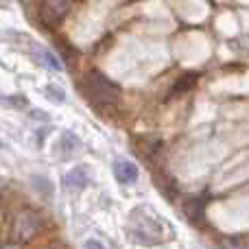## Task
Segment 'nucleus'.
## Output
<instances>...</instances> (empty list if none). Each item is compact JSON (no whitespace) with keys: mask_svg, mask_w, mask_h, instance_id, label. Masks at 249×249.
Listing matches in <instances>:
<instances>
[{"mask_svg":"<svg viewBox=\"0 0 249 249\" xmlns=\"http://www.w3.org/2000/svg\"><path fill=\"white\" fill-rule=\"evenodd\" d=\"M127 230L140 245H160V243H166V238L173 236L168 221L162 219L149 206H138L129 212Z\"/></svg>","mask_w":249,"mask_h":249,"instance_id":"obj_1","label":"nucleus"},{"mask_svg":"<svg viewBox=\"0 0 249 249\" xmlns=\"http://www.w3.org/2000/svg\"><path fill=\"white\" fill-rule=\"evenodd\" d=\"M83 92L96 105H114L121 96V88L114 81H109L105 74L94 72V70L83 77Z\"/></svg>","mask_w":249,"mask_h":249,"instance_id":"obj_2","label":"nucleus"},{"mask_svg":"<svg viewBox=\"0 0 249 249\" xmlns=\"http://www.w3.org/2000/svg\"><path fill=\"white\" fill-rule=\"evenodd\" d=\"M39 228H42V216L33 210H22L13 223V236L18 243H26L39 232Z\"/></svg>","mask_w":249,"mask_h":249,"instance_id":"obj_3","label":"nucleus"},{"mask_svg":"<svg viewBox=\"0 0 249 249\" xmlns=\"http://www.w3.org/2000/svg\"><path fill=\"white\" fill-rule=\"evenodd\" d=\"M74 4V0H46L42 7V18L48 24H59L66 18V13L70 11V7Z\"/></svg>","mask_w":249,"mask_h":249,"instance_id":"obj_4","label":"nucleus"},{"mask_svg":"<svg viewBox=\"0 0 249 249\" xmlns=\"http://www.w3.org/2000/svg\"><path fill=\"white\" fill-rule=\"evenodd\" d=\"M114 177H116L121 184H136L138 179V166L129 160H116L114 162Z\"/></svg>","mask_w":249,"mask_h":249,"instance_id":"obj_5","label":"nucleus"},{"mask_svg":"<svg viewBox=\"0 0 249 249\" xmlns=\"http://www.w3.org/2000/svg\"><path fill=\"white\" fill-rule=\"evenodd\" d=\"M64 186L66 190L74 193V190H83L88 186V171L83 166H77L64 177Z\"/></svg>","mask_w":249,"mask_h":249,"instance_id":"obj_6","label":"nucleus"},{"mask_svg":"<svg viewBox=\"0 0 249 249\" xmlns=\"http://www.w3.org/2000/svg\"><path fill=\"white\" fill-rule=\"evenodd\" d=\"M33 57H35V61L37 64H42V66H46V68H51V70H55V72H61L64 70V66H61V61L57 59L55 55H53L48 48H44V46H33Z\"/></svg>","mask_w":249,"mask_h":249,"instance_id":"obj_7","label":"nucleus"},{"mask_svg":"<svg viewBox=\"0 0 249 249\" xmlns=\"http://www.w3.org/2000/svg\"><path fill=\"white\" fill-rule=\"evenodd\" d=\"M184 212L195 225H201L203 221H206V206H203V201L199 197L188 199V201L184 203Z\"/></svg>","mask_w":249,"mask_h":249,"instance_id":"obj_8","label":"nucleus"},{"mask_svg":"<svg viewBox=\"0 0 249 249\" xmlns=\"http://www.w3.org/2000/svg\"><path fill=\"white\" fill-rule=\"evenodd\" d=\"M77 146H79V138L74 136V133L66 131L64 136L59 138V142H57V153H61V155H70L72 151H77Z\"/></svg>","mask_w":249,"mask_h":249,"instance_id":"obj_9","label":"nucleus"},{"mask_svg":"<svg viewBox=\"0 0 249 249\" xmlns=\"http://www.w3.org/2000/svg\"><path fill=\"white\" fill-rule=\"evenodd\" d=\"M225 249H247V241L245 236H238V238H225L223 241Z\"/></svg>","mask_w":249,"mask_h":249,"instance_id":"obj_10","label":"nucleus"},{"mask_svg":"<svg viewBox=\"0 0 249 249\" xmlns=\"http://www.w3.org/2000/svg\"><path fill=\"white\" fill-rule=\"evenodd\" d=\"M46 94L53 99V103H64V101H66L64 90H57L55 86H48V88H46Z\"/></svg>","mask_w":249,"mask_h":249,"instance_id":"obj_11","label":"nucleus"},{"mask_svg":"<svg viewBox=\"0 0 249 249\" xmlns=\"http://www.w3.org/2000/svg\"><path fill=\"white\" fill-rule=\"evenodd\" d=\"M86 249H105V247L101 245L99 241H88V243H86Z\"/></svg>","mask_w":249,"mask_h":249,"instance_id":"obj_12","label":"nucleus"},{"mask_svg":"<svg viewBox=\"0 0 249 249\" xmlns=\"http://www.w3.org/2000/svg\"><path fill=\"white\" fill-rule=\"evenodd\" d=\"M4 249H24V247H22V245H20V243H11V245H7V247H4Z\"/></svg>","mask_w":249,"mask_h":249,"instance_id":"obj_13","label":"nucleus"},{"mask_svg":"<svg viewBox=\"0 0 249 249\" xmlns=\"http://www.w3.org/2000/svg\"><path fill=\"white\" fill-rule=\"evenodd\" d=\"M48 249H55V247H48Z\"/></svg>","mask_w":249,"mask_h":249,"instance_id":"obj_14","label":"nucleus"}]
</instances>
